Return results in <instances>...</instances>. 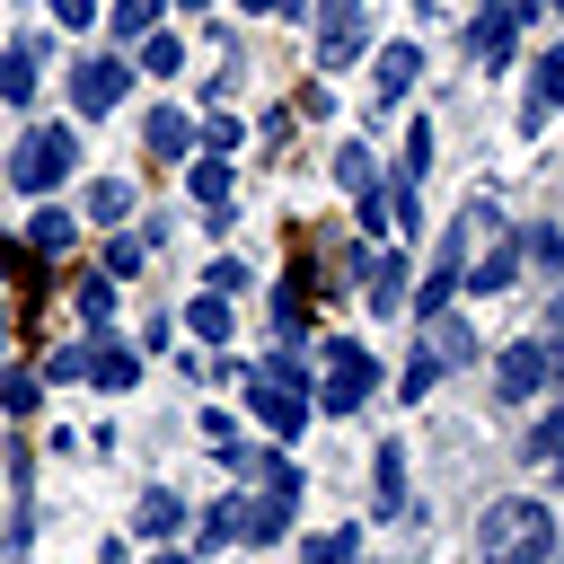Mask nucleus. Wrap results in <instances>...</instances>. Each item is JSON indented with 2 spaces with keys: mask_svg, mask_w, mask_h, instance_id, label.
Masks as SVG:
<instances>
[{
  "mask_svg": "<svg viewBox=\"0 0 564 564\" xmlns=\"http://www.w3.org/2000/svg\"><path fill=\"white\" fill-rule=\"evenodd\" d=\"M476 564H555V511L538 494H502L476 520Z\"/></svg>",
  "mask_w": 564,
  "mask_h": 564,
  "instance_id": "nucleus-1",
  "label": "nucleus"
},
{
  "mask_svg": "<svg viewBox=\"0 0 564 564\" xmlns=\"http://www.w3.org/2000/svg\"><path fill=\"white\" fill-rule=\"evenodd\" d=\"M70 159H79L70 123H35V132H18V150H9V185H18V194H53V185L70 176Z\"/></svg>",
  "mask_w": 564,
  "mask_h": 564,
  "instance_id": "nucleus-2",
  "label": "nucleus"
},
{
  "mask_svg": "<svg viewBox=\"0 0 564 564\" xmlns=\"http://www.w3.org/2000/svg\"><path fill=\"white\" fill-rule=\"evenodd\" d=\"M546 379H564V352H555L546 335H520V344H502V361H494V397H502V405H529Z\"/></svg>",
  "mask_w": 564,
  "mask_h": 564,
  "instance_id": "nucleus-3",
  "label": "nucleus"
},
{
  "mask_svg": "<svg viewBox=\"0 0 564 564\" xmlns=\"http://www.w3.org/2000/svg\"><path fill=\"white\" fill-rule=\"evenodd\" d=\"M123 88H132V62H123V53H88V62H70V115H115Z\"/></svg>",
  "mask_w": 564,
  "mask_h": 564,
  "instance_id": "nucleus-4",
  "label": "nucleus"
},
{
  "mask_svg": "<svg viewBox=\"0 0 564 564\" xmlns=\"http://www.w3.org/2000/svg\"><path fill=\"white\" fill-rule=\"evenodd\" d=\"M361 44H370V0H317V62L352 70Z\"/></svg>",
  "mask_w": 564,
  "mask_h": 564,
  "instance_id": "nucleus-5",
  "label": "nucleus"
},
{
  "mask_svg": "<svg viewBox=\"0 0 564 564\" xmlns=\"http://www.w3.org/2000/svg\"><path fill=\"white\" fill-rule=\"evenodd\" d=\"M370 388H379V361H370L361 344H326V388H317V405H326V414H352Z\"/></svg>",
  "mask_w": 564,
  "mask_h": 564,
  "instance_id": "nucleus-6",
  "label": "nucleus"
},
{
  "mask_svg": "<svg viewBox=\"0 0 564 564\" xmlns=\"http://www.w3.org/2000/svg\"><path fill=\"white\" fill-rule=\"evenodd\" d=\"M335 185L352 194V220H361V229H379V220H388V185H379V167H370V150H361V141H344V150H335Z\"/></svg>",
  "mask_w": 564,
  "mask_h": 564,
  "instance_id": "nucleus-7",
  "label": "nucleus"
},
{
  "mask_svg": "<svg viewBox=\"0 0 564 564\" xmlns=\"http://www.w3.org/2000/svg\"><path fill=\"white\" fill-rule=\"evenodd\" d=\"M520 18H529L520 0H485V9H476L467 44H476V62H485V70H511V53H520Z\"/></svg>",
  "mask_w": 564,
  "mask_h": 564,
  "instance_id": "nucleus-8",
  "label": "nucleus"
},
{
  "mask_svg": "<svg viewBox=\"0 0 564 564\" xmlns=\"http://www.w3.org/2000/svg\"><path fill=\"white\" fill-rule=\"evenodd\" d=\"M564 106V44H546L529 62V97H520V132H546V115Z\"/></svg>",
  "mask_w": 564,
  "mask_h": 564,
  "instance_id": "nucleus-9",
  "label": "nucleus"
},
{
  "mask_svg": "<svg viewBox=\"0 0 564 564\" xmlns=\"http://www.w3.org/2000/svg\"><path fill=\"white\" fill-rule=\"evenodd\" d=\"M370 511L405 520V441H379V458H370Z\"/></svg>",
  "mask_w": 564,
  "mask_h": 564,
  "instance_id": "nucleus-10",
  "label": "nucleus"
},
{
  "mask_svg": "<svg viewBox=\"0 0 564 564\" xmlns=\"http://www.w3.org/2000/svg\"><path fill=\"white\" fill-rule=\"evenodd\" d=\"M423 352H432L441 370L476 361V335H467V317H449V308H423Z\"/></svg>",
  "mask_w": 564,
  "mask_h": 564,
  "instance_id": "nucleus-11",
  "label": "nucleus"
},
{
  "mask_svg": "<svg viewBox=\"0 0 564 564\" xmlns=\"http://www.w3.org/2000/svg\"><path fill=\"white\" fill-rule=\"evenodd\" d=\"M79 352H88V379H97V388H132V379H141V352L115 344V335H97V344H79Z\"/></svg>",
  "mask_w": 564,
  "mask_h": 564,
  "instance_id": "nucleus-12",
  "label": "nucleus"
},
{
  "mask_svg": "<svg viewBox=\"0 0 564 564\" xmlns=\"http://www.w3.org/2000/svg\"><path fill=\"white\" fill-rule=\"evenodd\" d=\"M141 141H150V159H185V150H194V123H185L176 106H150V115H141Z\"/></svg>",
  "mask_w": 564,
  "mask_h": 564,
  "instance_id": "nucleus-13",
  "label": "nucleus"
},
{
  "mask_svg": "<svg viewBox=\"0 0 564 564\" xmlns=\"http://www.w3.org/2000/svg\"><path fill=\"white\" fill-rule=\"evenodd\" d=\"M511 282H520V247H502V238H494V247L476 256V273H467V291H476V300H502Z\"/></svg>",
  "mask_w": 564,
  "mask_h": 564,
  "instance_id": "nucleus-14",
  "label": "nucleus"
},
{
  "mask_svg": "<svg viewBox=\"0 0 564 564\" xmlns=\"http://www.w3.org/2000/svg\"><path fill=\"white\" fill-rule=\"evenodd\" d=\"M414 70H423V53H414V44H388V53L370 62V88H379V97H405Z\"/></svg>",
  "mask_w": 564,
  "mask_h": 564,
  "instance_id": "nucleus-15",
  "label": "nucleus"
},
{
  "mask_svg": "<svg viewBox=\"0 0 564 564\" xmlns=\"http://www.w3.org/2000/svg\"><path fill=\"white\" fill-rule=\"evenodd\" d=\"M185 185H194V203H203V212H229V159H220V150H212V159H194V167H185Z\"/></svg>",
  "mask_w": 564,
  "mask_h": 564,
  "instance_id": "nucleus-16",
  "label": "nucleus"
},
{
  "mask_svg": "<svg viewBox=\"0 0 564 564\" xmlns=\"http://www.w3.org/2000/svg\"><path fill=\"white\" fill-rule=\"evenodd\" d=\"M229 538H247V494H220L203 511V546H229Z\"/></svg>",
  "mask_w": 564,
  "mask_h": 564,
  "instance_id": "nucleus-17",
  "label": "nucleus"
},
{
  "mask_svg": "<svg viewBox=\"0 0 564 564\" xmlns=\"http://www.w3.org/2000/svg\"><path fill=\"white\" fill-rule=\"evenodd\" d=\"M88 220H106V229H123V220H132V185H123V176H106V185H88Z\"/></svg>",
  "mask_w": 564,
  "mask_h": 564,
  "instance_id": "nucleus-18",
  "label": "nucleus"
},
{
  "mask_svg": "<svg viewBox=\"0 0 564 564\" xmlns=\"http://www.w3.org/2000/svg\"><path fill=\"white\" fill-rule=\"evenodd\" d=\"M185 326H194L203 344H220V335H229V291H212V282H203V300L185 308Z\"/></svg>",
  "mask_w": 564,
  "mask_h": 564,
  "instance_id": "nucleus-19",
  "label": "nucleus"
},
{
  "mask_svg": "<svg viewBox=\"0 0 564 564\" xmlns=\"http://www.w3.org/2000/svg\"><path fill=\"white\" fill-rule=\"evenodd\" d=\"M176 529H185V502H176V494H141V538L159 546V538H176Z\"/></svg>",
  "mask_w": 564,
  "mask_h": 564,
  "instance_id": "nucleus-20",
  "label": "nucleus"
},
{
  "mask_svg": "<svg viewBox=\"0 0 564 564\" xmlns=\"http://www.w3.org/2000/svg\"><path fill=\"white\" fill-rule=\"evenodd\" d=\"M405 300V256H370V308H397Z\"/></svg>",
  "mask_w": 564,
  "mask_h": 564,
  "instance_id": "nucleus-21",
  "label": "nucleus"
},
{
  "mask_svg": "<svg viewBox=\"0 0 564 564\" xmlns=\"http://www.w3.org/2000/svg\"><path fill=\"white\" fill-rule=\"evenodd\" d=\"M159 9H167V0H115V35H123V44H141V35L159 26Z\"/></svg>",
  "mask_w": 564,
  "mask_h": 564,
  "instance_id": "nucleus-22",
  "label": "nucleus"
},
{
  "mask_svg": "<svg viewBox=\"0 0 564 564\" xmlns=\"http://www.w3.org/2000/svg\"><path fill=\"white\" fill-rule=\"evenodd\" d=\"M176 62H185V44H176V35H159V26H150V35H141V70H150V79H167V70H176Z\"/></svg>",
  "mask_w": 564,
  "mask_h": 564,
  "instance_id": "nucleus-23",
  "label": "nucleus"
},
{
  "mask_svg": "<svg viewBox=\"0 0 564 564\" xmlns=\"http://www.w3.org/2000/svg\"><path fill=\"white\" fill-rule=\"evenodd\" d=\"M26 247H35V256H62V247H70V212H35Z\"/></svg>",
  "mask_w": 564,
  "mask_h": 564,
  "instance_id": "nucleus-24",
  "label": "nucleus"
},
{
  "mask_svg": "<svg viewBox=\"0 0 564 564\" xmlns=\"http://www.w3.org/2000/svg\"><path fill=\"white\" fill-rule=\"evenodd\" d=\"M308 564H361V538L352 529H326V538H308Z\"/></svg>",
  "mask_w": 564,
  "mask_h": 564,
  "instance_id": "nucleus-25",
  "label": "nucleus"
},
{
  "mask_svg": "<svg viewBox=\"0 0 564 564\" xmlns=\"http://www.w3.org/2000/svg\"><path fill=\"white\" fill-rule=\"evenodd\" d=\"M35 397H44L35 370H9V379H0V405H9V414H35Z\"/></svg>",
  "mask_w": 564,
  "mask_h": 564,
  "instance_id": "nucleus-26",
  "label": "nucleus"
},
{
  "mask_svg": "<svg viewBox=\"0 0 564 564\" xmlns=\"http://www.w3.org/2000/svg\"><path fill=\"white\" fill-rule=\"evenodd\" d=\"M529 458H564V405H546V414H538V432H529Z\"/></svg>",
  "mask_w": 564,
  "mask_h": 564,
  "instance_id": "nucleus-27",
  "label": "nucleus"
},
{
  "mask_svg": "<svg viewBox=\"0 0 564 564\" xmlns=\"http://www.w3.org/2000/svg\"><path fill=\"white\" fill-rule=\"evenodd\" d=\"M520 256H529L538 273H555V264H564V229H529V247H520Z\"/></svg>",
  "mask_w": 564,
  "mask_h": 564,
  "instance_id": "nucleus-28",
  "label": "nucleus"
},
{
  "mask_svg": "<svg viewBox=\"0 0 564 564\" xmlns=\"http://www.w3.org/2000/svg\"><path fill=\"white\" fill-rule=\"evenodd\" d=\"M79 317H88V326L115 317V273H106V282H79Z\"/></svg>",
  "mask_w": 564,
  "mask_h": 564,
  "instance_id": "nucleus-29",
  "label": "nucleus"
},
{
  "mask_svg": "<svg viewBox=\"0 0 564 564\" xmlns=\"http://www.w3.org/2000/svg\"><path fill=\"white\" fill-rule=\"evenodd\" d=\"M106 273H115V282H123V273H141V238H132V229H115V247H106Z\"/></svg>",
  "mask_w": 564,
  "mask_h": 564,
  "instance_id": "nucleus-30",
  "label": "nucleus"
},
{
  "mask_svg": "<svg viewBox=\"0 0 564 564\" xmlns=\"http://www.w3.org/2000/svg\"><path fill=\"white\" fill-rule=\"evenodd\" d=\"M53 26H70V35L97 26V0H53Z\"/></svg>",
  "mask_w": 564,
  "mask_h": 564,
  "instance_id": "nucleus-31",
  "label": "nucleus"
},
{
  "mask_svg": "<svg viewBox=\"0 0 564 564\" xmlns=\"http://www.w3.org/2000/svg\"><path fill=\"white\" fill-rule=\"evenodd\" d=\"M203 282H212V291H247V264H238V256H220V264H212Z\"/></svg>",
  "mask_w": 564,
  "mask_h": 564,
  "instance_id": "nucleus-32",
  "label": "nucleus"
},
{
  "mask_svg": "<svg viewBox=\"0 0 564 564\" xmlns=\"http://www.w3.org/2000/svg\"><path fill=\"white\" fill-rule=\"evenodd\" d=\"M238 9H247V18H300L308 0H238Z\"/></svg>",
  "mask_w": 564,
  "mask_h": 564,
  "instance_id": "nucleus-33",
  "label": "nucleus"
},
{
  "mask_svg": "<svg viewBox=\"0 0 564 564\" xmlns=\"http://www.w3.org/2000/svg\"><path fill=\"white\" fill-rule=\"evenodd\" d=\"M97 564H123V546H97Z\"/></svg>",
  "mask_w": 564,
  "mask_h": 564,
  "instance_id": "nucleus-34",
  "label": "nucleus"
},
{
  "mask_svg": "<svg viewBox=\"0 0 564 564\" xmlns=\"http://www.w3.org/2000/svg\"><path fill=\"white\" fill-rule=\"evenodd\" d=\"M150 564H185V555H176V546H159V555H150Z\"/></svg>",
  "mask_w": 564,
  "mask_h": 564,
  "instance_id": "nucleus-35",
  "label": "nucleus"
},
{
  "mask_svg": "<svg viewBox=\"0 0 564 564\" xmlns=\"http://www.w3.org/2000/svg\"><path fill=\"white\" fill-rule=\"evenodd\" d=\"M520 9H564V0H520Z\"/></svg>",
  "mask_w": 564,
  "mask_h": 564,
  "instance_id": "nucleus-36",
  "label": "nucleus"
},
{
  "mask_svg": "<svg viewBox=\"0 0 564 564\" xmlns=\"http://www.w3.org/2000/svg\"><path fill=\"white\" fill-rule=\"evenodd\" d=\"M555 335H564V291H555Z\"/></svg>",
  "mask_w": 564,
  "mask_h": 564,
  "instance_id": "nucleus-37",
  "label": "nucleus"
},
{
  "mask_svg": "<svg viewBox=\"0 0 564 564\" xmlns=\"http://www.w3.org/2000/svg\"><path fill=\"white\" fill-rule=\"evenodd\" d=\"M176 9H212V0H176Z\"/></svg>",
  "mask_w": 564,
  "mask_h": 564,
  "instance_id": "nucleus-38",
  "label": "nucleus"
}]
</instances>
